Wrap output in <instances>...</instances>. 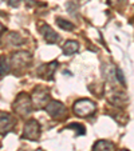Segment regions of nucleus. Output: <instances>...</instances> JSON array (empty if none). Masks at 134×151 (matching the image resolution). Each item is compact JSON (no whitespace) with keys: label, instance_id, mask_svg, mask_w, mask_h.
<instances>
[{"label":"nucleus","instance_id":"obj_7","mask_svg":"<svg viewBox=\"0 0 134 151\" xmlns=\"http://www.w3.org/2000/svg\"><path fill=\"white\" fill-rule=\"evenodd\" d=\"M16 124L15 118H12L8 114H1L0 115V134L6 135L8 131H11Z\"/></svg>","mask_w":134,"mask_h":151},{"label":"nucleus","instance_id":"obj_11","mask_svg":"<svg viewBox=\"0 0 134 151\" xmlns=\"http://www.w3.org/2000/svg\"><path fill=\"white\" fill-rule=\"evenodd\" d=\"M79 50V43L75 40H67L63 46V54L64 55H72Z\"/></svg>","mask_w":134,"mask_h":151},{"label":"nucleus","instance_id":"obj_16","mask_svg":"<svg viewBox=\"0 0 134 151\" xmlns=\"http://www.w3.org/2000/svg\"><path fill=\"white\" fill-rule=\"evenodd\" d=\"M115 78H117V80L121 83V86L125 87L126 86V79H125V76H123V72L121 71L120 68H115Z\"/></svg>","mask_w":134,"mask_h":151},{"label":"nucleus","instance_id":"obj_17","mask_svg":"<svg viewBox=\"0 0 134 151\" xmlns=\"http://www.w3.org/2000/svg\"><path fill=\"white\" fill-rule=\"evenodd\" d=\"M20 3V0H8V4L11 7H17Z\"/></svg>","mask_w":134,"mask_h":151},{"label":"nucleus","instance_id":"obj_12","mask_svg":"<svg viewBox=\"0 0 134 151\" xmlns=\"http://www.w3.org/2000/svg\"><path fill=\"white\" fill-rule=\"evenodd\" d=\"M11 71V62L7 56H0V76H6Z\"/></svg>","mask_w":134,"mask_h":151},{"label":"nucleus","instance_id":"obj_5","mask_svg":"<svg viewBox=\"0 0 134 151\" xmlns=\"http://www.w3.org/2000/svg\"><path fill=\"white\" fill-rule=\"evenodd\" d=\"M9 62L16 68H24V67L30 66V63L32 62V56L28 52H15L9 59Z\"/></svg>","mask_w":134,"mask_h":151},{"label":"nucleus","instance_id":"obj_4","mask_svg":"<svg viewBox=\"0 0 134 151\" xmlns=\"http://www.w3.org/2000/svg\"><path fill=\"white\" fill-rule=\"evenodd\" d=\"M22 137L24 139H28V140H38L40 137V126L38 123V120L35 119H30L28 122L24 124V130H23V134Z\"/></svg>","mask_w":134,"mask_h":151},{"label":"nucleus","instance_id":"obj_13","mask_svg":"<svg viewBox=\"0 0 134 151\" xmlns=\"http://www.w3.org/2000/svg\"><path fill=\"white\" fill-rule=\"evenodd\" d=\"M56 24L60 27L62 29H64V31H72V29L75 28L74 24L71 23V22H69V20L63 19V17H56Z\"/></svg>","mask_w":134,"mask_h":151},{"label":"nucleus","instance_id":"obj_15","mask_svg":"<svg viewBox=\"0 0 134 151\" xmlns=\"http://www.w3.org/2000/svg\"><path fill=\"white\" fill-rule=\"evenodd\" d=\"M66 128H69V130H77V131H78V135L86 134V128L83 127L82 124H79V123H71V124H69Z\"/></svg>","mask_w":134,"mask_h":151},{"label":"nucleus","instance_id":"obj_8","mask_svg":"<svg viewBox=\"0 0 134 151\" xmlns=\"http://www.w3.org/2000/svg\"><path fill=\"white\" fill-rule=\"evenodd\" d=\"M56 68H58V62H51V63H47V64H42V66L38 68V75L47 80H52V75H54Z\"/></svg>","mask_w":134,"mask_h":151},{"label":"nucleus","instance_id":"obj_19","mask_svg":"<svg viewBox=\"0 0 134 151\" xmlns=\"http://www.w3.org/2000/svg\"><path fill=\"white\" fill-rule=\"evenodd\" d=\"M121 151H127V150H121Z\"/></svg>","mask_w":134,"mask_h":151},{"label":"nucleus","instance_id":"obj_10","mask_svg":"<svg viewBox=\"0 0 134 151\" xmlns=\"http://www.w3.org/2000/svg\"><path fill=\"white\" fill-rule=\"evenodd\" d=\"M93 151H114V145L109 140H98L93 146Z\"/></svg>","mask_w":134,"mask_h":151},{"label":"nucleus","instance_id":"obj_9","mask_svg":"<svg viewBox=\"0 0 134 151\" xmlns=\"http://www.w3.org/2000/svg\"><path fill=\"white\" fill-rule=\"evenodd\" d=\"M42 35L44 37V40H46V43H49V44H54V43H56L59 40V35L49 24H43L42 26Z\"/></svg>","mask_w":134,"mask_h":151},{"label":"nucleus","instance_id":"obj_2","mask_svg":"<svg viewBox=\"0 0 134 151\" xmlns=\"http://www.w3.org/2000/svg\"><path fill=\"white\" fill-rule=\"evenodd\" d=\"M72 110H74V114L78 116H90L95 112L97 104L90 99H79L74 103Z\"/></svg>","mask_w":134,"mask_h":151},{"label":"nucleus","instance_id":"obj_6","mask_svg":"<svg viewBox=\"0 0 134 151\" xmlns=\"http://www.w3.org/2000/svg\"><path fill=\"white\" fill-rule=\"evenodd\" d=\"M44 110L52 118H62L66 114V107L62 102H58V100H51L44 106Z\"/></svg>","mask_w":134,"mask_h":151},{"label":"nucleus","instance_id":"obj_3","mask_svg":"<svg viewBox=\"0 0 134 151\" xmlns=\"http://www.w3.org/2000/svg\"><path fill=\"white\" fill-rule=\"evenodd\" d=\"M30 98H31L32 104H34L36 109H43L50 99V90L46 88V87L39 86V87H36V88L34 90L32 96H30Z\"/></svg>","mask_w":134,"mask_h":151},{"label":"nucleus","instance_id":"obj_18","mask_svg":"<svg viewBox=\"0 0 134 151\" xmlns=\"http://www.w3.org/2000/svg\"><path fill=\"white\" fill-rule=\"evenodd\" d=\"M1 31H6V28H4V26L1 23H0V34H1Z\"/></svg>","mask_w":134,"mask_h":151},{"label":"nucleus","instance_id":"obj_14","mask_svg":"<svg viewBox=\"0 0 134 151\" xmlns=\"http://www.w3.org/2000/svg\"><path fill=\"white\" fill-rule=\"evenodd\" d=\"M8 40L14 44V46H20V44H24L23 43V39H22V36H20L17 32H11L8 36Z\"/></svg>","mask_w":134,"mask_h":151},{"label":"nucleus","instance_id":"obj_1","mask_svg":"<svg viewBox=\"0 0 134 151\" xmlns=\"http://www.w3.org/2000/svg\"><path fill=\"white\" fill-rule=\"evenodd\" d=\"M14 111L16 112L17 115H22V116H27L32 112V102H31V98L26 94V92H22L16 96L15 99L14 104Z\"/></svg>","mask_w":134,"mask_h":151}]
</instances>
